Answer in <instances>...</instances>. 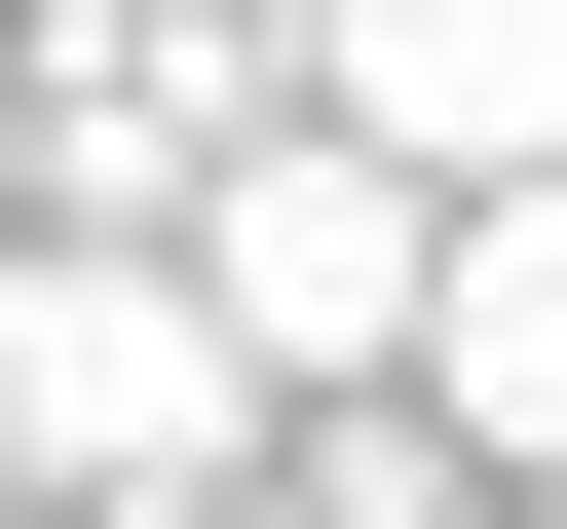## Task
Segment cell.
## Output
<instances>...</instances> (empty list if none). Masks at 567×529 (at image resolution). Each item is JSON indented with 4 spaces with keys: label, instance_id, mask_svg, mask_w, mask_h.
I'll list each match as a JSON object with an SVG mask.
<instances>
[{
    "label": "cell",
    "instance_id": "cell-7",
    "mask_svg": "<svg viewBox=\"0 0 567 529\" xmlns=\"http://www.w3.org/2000/svg\"><path fill=\"white\" fill-rule=\"evenodd\" d=\"M0 227H39V189H0Z\"/></svg>",
    "mask_w": 567,
    "mask_h": 529
},
{
    "label": "cell",
    "instance_id": "cell-5",
    "mask_svg": "<svg viewBox=\"0 0 567 529\" xmlns=\"http://www.w3.org/2000/svg\"><path fill=\"white\" fill-rule=\"evenodd\" d=\"M416 454L567 491V189H454V264H416Z\"/></svg>",
    "mask_w": 567,
    "mask_h": 529
},
{
    "label": "cell",
    "instance_id": "cell-1",
    "mask_svg": "<svg viewBox=\"0 0 567 529\" xmlns=\"http://www.w3.org/2000/svg\"><path fill=\"white\" fill-rule=\"evenodd\" d=\"M227 454H265V378H227V303H189V264L0 227V529H189Z\"/></svg>",
    "mask_w": 567,
    "mask_h": 529
},
{
    "label": "cell",
    "instance_id": "cell-3",
    "mask_svg": "<svg viewBox=\"0 0 567 529\" xmlns=\"http://www.w3.org/2000/svg\"><path fill=\"white\" fill-rule=\"evenodd\" d=\"M416 264H454V189H379L341 114H265V152L189 189V303H227L265 416H303V378H416Z\"/></svg>",
    "mask_w": 567,
    "mask_h": 529
},
{
    "label": "cell",
    "instance_id": "cell-2",
    "mask_svg": "<svg viewBox=\"0 0 567 529\" xmlns=\"http://www.w3.org/2000/svg\"><path fill=\"white\" fill-rule=\"evenodd\" d=\"M227 152H265V0H76V39H0V189L114 227V264H189Z\"/></svg>",
    "mask_w": 567,
    "mask_h": 529
},
{
    "label": "cell",
    "instance_id": "cell-4",
    "mask_svg": "<svg viewBox=\"0 0 567 529\" xmlns=\"http://www.w3.org/2000/svg\"><path fill=\"white\" fill-rule=\"evenodd\" d=\"M265 76L379 189H567V0H265Z\"/></svg>",
    "mask_w": 567,
    "mask_h": 529
},
{
    "label": "cell",
    "instance_id": "cell-6",
    "mask_svg": "<svg viewBox=\"0 0 567 529\" xmlns=\"http://www.w3.org/2000/svg\"><path fill=\"white\" fill-rule=\"evenodd\" d=\"M492 529H567V491H492Z\"/></svg>",
    "mask_w": 567,
    "mask_h": 529
}]
</instances>
